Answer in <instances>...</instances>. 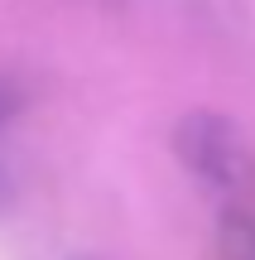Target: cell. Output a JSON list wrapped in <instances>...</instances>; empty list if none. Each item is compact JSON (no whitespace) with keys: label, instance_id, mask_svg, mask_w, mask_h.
<instances>
[{"label":"cell","instance_id":"3957f363","mask_svg":"<svg viewBox=\"0 0 255 260\" xmlns=\"http://www.w3.org/2000/svg\"><path fill=\"white\" fill-rule=\"evenodd\" d=\"M246 260H255V241H250V251H246Z\"/></svg>","mask_w":255,"mask_h":260},{"label":"cell","instance_id":"7a4b0ae2","mask_svg":"<svg viewBox=\"0 0 255 260\" xmlns=\"http://www.w3.org/2000/svg\"><path fill=\"white\" fill-rule=\"evenodd\" d=\"M15 111H19V96H15V87H10V82H0V125H5Z\"/></svg>","mask_w":255,"mask_h":260},{"label":"cell","instance_id":"6da1fadb","mask_svg":"<svg viewBox=\"0 0 255 260\" xmlns=\"http://www.w3.org/2000/svg\"><path fill=\"white\" fill-rule=\"evenodd\" d=\"M173 149L188 164V174L202 178L207 188H217V193H236L250 178V149L227 116H212V111L188 116L173 135Z\"/></svg>","mask_w":255,"mask_h":260},{"label":"cell","instance_id":"277c9868","mask_svg":"<svg viewBox=\"0 0 255 260\" xmlns=\"http://www.w3.org/2000/svg\"><path fill=\"white\" fill-rule=\"evenodd\" d=\"M72 260H96V255H72Z\"/></svg>","mask_w":255,"mask_h":260}]
</instances>
